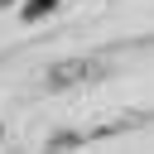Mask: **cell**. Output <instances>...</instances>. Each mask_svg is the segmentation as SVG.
Listing matches in <instances>:
<instances>
[{"mask_svg": "<svg viewBox=\"0 0 154 154\" xmlns=\"http://www.w3.org/2000/svg\"><path fill=\"white\" fill-rule=\"evenodd\" d=\"M91 77H101V63H91V58H67V63H53V67H48V87H53V91H58V87L91 82Z\"/></svg>", "mask_w": 154, "mask_h": 154, "instance_id": "cell-1", "label": "cell"}, {"mask_svg": "<svg viewBox=\"0 0 154 154\" xmlns=\"http://www.w3.org/2000/svg\"><path fill=\"white\" fill-rule=\"evenodd\" d=\"M48 10H58V0H29V5H24V19H38V14H48Z\"/></svg>", "mask_w": 154, "mask_h": 154, "instance_id": "cell-2", "label": "cell"}]
</instances>
